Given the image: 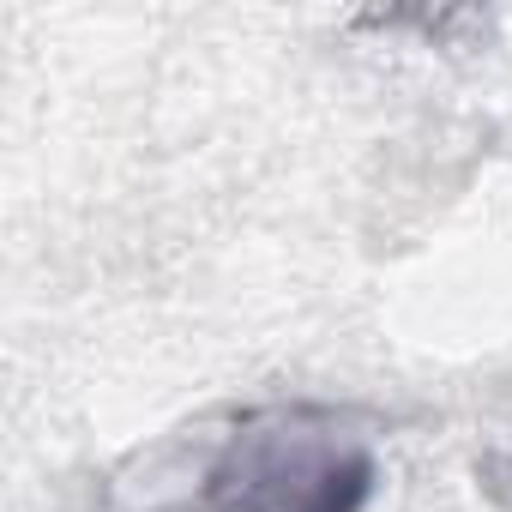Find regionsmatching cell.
<instances>
[{
	"instance_id": "1",
	"label": "cell",
	"mask_w": 512,
	"mask_h": 512,
	"mask_svg": "<svg viewBox=\"0 0 512 512\" xmlns=\"http://www.w3.org/2000/svg\"><path fill=\"white\" fill-rule=\"evenodd\" d=\"M374 494V452L344 416L320 404H278L247 416L205 470V512H362Z\"/></svg>"
}]
</instances>
